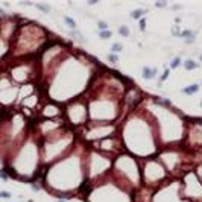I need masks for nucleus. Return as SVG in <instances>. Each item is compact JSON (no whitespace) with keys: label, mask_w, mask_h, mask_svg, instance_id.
Listing matches in <instances>:
<instances>
[{"label":"nucleus","mask_w":202,"mask_h":202,"mask_svg":"<svg viewBox=\"0 0 202 202\" xmlns=\"http://www.w3.org/2000/svg\"><path fill=\"white\" fill-rule=\"evenodd\" d=\"M157 74H158V69H157V67H147V65H145L143 70H141V78H143L145 81L155 79Z\"/></svg>","instance_id":"1"},{"label":"nucleus","mask_w":202,"mask_h":202,"mask_svg":"<svg viewBox=\"0 0 202 202\" xmlns=\"http://www.w3.org/2000/svg\"><path fill=\"white\" fill-rule=\"evenodd\" d=\"M179 38H184V41H185L187 44L195 43V32H193V31H190V29L181 31V35H179Z\"/></svg>","instance_id":"2"},{"label":"nucleus","mask_w":202,"mask_h":202,"mask_svg":"<svg viewBox=\"0 0 202 202\" xmlns=\"http://www.w3.org/2000/svg\"><path fill=\"white\" fill-rule=\"evenodd\" d=\"M199 91V84H191V85H187L183 88V93L185 96H191V94H196Z\"/></svg>","instance_id":"3"},{"label":"nucleus","mask_w":202,"mask_h":202,"mask_svg":"<svg viewBox=\"0 0 202 202\" xmlns=\"http://www.w3.org/2000/svg\"><path fill=\"white\" fill-rule=\"evenodd\" d=\"M183 65H184V69H185V70H196V69L199 67V64H198L195 59H190V58L184 61Z\"/></svg>","instance_id":"4"},{"label":"nucleus","mask_w":202,"mask_h":202,"mask_svg":"<svg viewBox=\"0 0 202 202\" xmlns=\"http://www.w3.org/2000/svg\"><path fill=\"white\" fill-rule=\"evenodd\" d=\"M131 17L135 20H140L143 19V17H146V9H141V8H138V9H135L132 14H131Z\"/></svg>","instance_id":"5"},{"label":"nucleus","mask_w":202,"mask_h":202,"mask_svg":"<svg viewBox=\"0 0 202 202\" xmlns=\"http://www.w3.org/2000/svg\"><path fill=\"white\" fill-rule=\"evenodd\" d=\"M64 23L70 27V31H76V21H74L72 17H69V15H65L64 17Z\"/></svg>","instance_id":"6"},{"label":"nucleus","mask_w":202,"mask_h":202,"mask_svg":"<svg viewBox=\"0 0 202 202\" xmlns=\"http://www.w3.org/2000/svg\"><path fill=\"white\" fill-rule=\"evenodd\" d=\"M34 6H37L38 9H40L41 12H44V14H49V12H50V6L46 5V3H35Z\"/></svg>","instance_id":"7"},{"label":"nucleus","mask_w":202,"mask_h":202,"mask_svg":"<svg viewBox=\"0 0 202 202\" xmlns=\"http://www.w3.org/2000/svg\"><path fill=\"white\" fill-rule=\"evenodd\" d=\"M122 49H123L122 43H114V44L111 46V53L117 55V53H120V52H122Z\"/></svg>","instance_id":"8"},{"label":"nucleus","mask_w":202,"mask_h":202,"mask_svg":"<svg viewBox=\"0 0 202 202\" xmlns=\"http://www.w3.org/2000/svg\"><path fill=\"white\" fill-rule=\"evenodd\" d=\"M181 64H183V59H181L179 56H176V58L172 59V62H170V69H178Z\"/></svg>","instance_id":"9"},{"label":"nucleus","mask_w":202,"mask_h":202,"mask_svg":"<svg viewBox=\"0 0 202 202\" xmlns=\"http://www.w3.org/2000/svg\"><path fill=\"white\" fill-rule=\"evenodd\" d=\"M119 34H120L122 37H129V27L126 24H122V26L119 27Z\"/></svg>","instance_id":"10"},{"label":"nucleus","mask_w":202,"mask_h":202,"mask_svg":"<svg viewBox=\"0 0 202 202\" xmlns=\"http://www.w3.org/2000/svg\"><path fill=\"white\" fill-rule=\"evenodd\" d=\"M111 35H112V32H111L110 29H108V31H100V32H99V38H100V40H108V38H111Z\"/></svg>","instance_id":"11"},{"label":"nucleus","mask_w":202,"mask_h":202,"mask_svg":"<svg viewBox=\"0 0 202 202\" xmlns=\"http://www.w3.org/2000/svg\"><path fill=\"white\" fill-rule=\"evenodd\" d=\"M70 35H72V37H74L76 40H81L82 43H85V38H84V35H82L79 31H70Z\"/></svg>","instance_id":"12"},{"label":"nucleus","mask_w":202,"mask_h":202,"mask_svg":"<svg viewBox=\"0 0 202 202\" xmlns=\"http://www.w3.org/2000/svg\"><path fill=\"white\" fill-rule=\"evenodd\" d=\"M169 76H170V69H166L163 74H161V78H160V84H163L166 79H169Z\"/></svg>","instance_id":"13"},{"label":"nucleus","mask_w":202,"mask_h":202,"mask_svg":"<svg viewBox=\"0 0 202 202\" xmlns=\"http://www.w3.org/2000/svg\"><path fill=\"white\" fill-rule=\"evenodd\" d=\"M138 27H140V31H141V32H145V31H146V17H143V19L138 20Z\"/></svg>","instance_id":"14"},{"label":"nucleus","mask_w":202,"mask_h":202,"mask_svg":"<svg viewBox=\"0 0 202 202\" xmlns=\"http://www.w3.org/2000/svg\"><path fill=\"white\" fill-rule=\"evenodd\" d=\"M97 27H99V32H100V31H108V29H110L107 21H99V23H97Z\"/></svg>","instance_id":"15"},{"label":"nucleus","mask_w":202,"mask_h":202,"mask_svg":"<svg viewBox=\"0 0 202 202\" xmlns=\"http://www.w3.org/2000/svg\"><path fill=\"white\" fill-rule=\"evenodd\" d=\"M172 34H173V37H179V35H181V27H179V24H175V26L172 27Z\"/></svg>","instance_id":"16"},{"label":"nucleus","mask_w":202,"mask_h":202,"mask_svg":"<svg viewBox=\"0 0 202 202\" xmlns=\"http://www.w3.org/2000/svg\"><path fill=\"white\" fill-rule=\"evenodd\" d=\"M108 61H110L111 64H117V62H119V56L114 55V53H110V55H108Z\"/></svg>","instance_id":"17"},{"label":"nucleus","mask_w":202,"mask_h":202,"mask_svg":"<svg viewBox=\"0 0 202 202\" xmlns=\"http://www.w3.org/2000/svg\"><path fill=\"white\" fill-rule=\"evenodd\" d=\"M0 198H2V199H9V198H11V193L6 191V190H2V191H0Z\"/></svg>","instance_id":"18"},{"label":"nucleus","mask_w":202,"mask_h":202,"mask_svg":"<svg viewBox=\"0 0 202 202\" xmlns=\"http://www.w3.org/2000/svg\"><path fill=\"white\" fill-rule=\"evenodd\" d=\"M155 6H157V8H166V6H167V2H166V0H163V2H157Z\"/></svg>","instance_id":"19"},{"label":"nucleus","mask_w":202,"mask_h":202,"mask_svg":"<svg viewBox=\"0 0 202 202\" xmlns=\"http://www.w3.org/2000/svg\"><path fill=\"white\" fill-rule=\"evenodd\" d=\"M20 5H23V6H32L34 3L32 2H20Z\"/></svg>","instance_id":"20"},{"label":"nucleus","mask_w":202,"mask_h":202,"mask_svg":"<svg viewBox=\"0 0 202 202\" xmlns=\"http://www.w3.org/2000/svg\"><path fill=\"white\" fill-rule=\"evenodd\" d=\"M97 3V0H88V5H96Z\"/></svg>","instance_id":"21"},{"label":"nucleus","mask_w":202,"mask_h":202,"mask_svg":"<svg viewBox=\"0 0 202 202\" xmlns=\"http://www.w3.org/2000/svg\"><path fill=\"white\" fill-rule=\"evenodd\" d=\"M199 59H201V62H202V55H201V58H199Z\"/></svg>","instance_id":"22"},{"label":"nucleus","mask_w":202,"mask_h":202,"mask_svg":"<svg viewBox=\"0 0 202 202\" xmlns=\"http://www.w3.org/2000/svg\"><path fill=\"white\" fill-rule=\"evenodd\" d=\"M201 108H202V100H201Z\"/></svg>","instance_id":"23"}]
</instances>
